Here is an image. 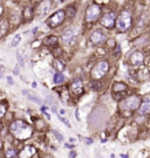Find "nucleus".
Masks as SVG:
<instances>
[{
	"label": "nucleus",
	"instance_id": "obj_27",
	"mask_svg": "<svg viewBox=\"0 0 150 158\" xmlns=\"http://www.w3.org/2000/svg\"><path fill=\"white\" fill-rule=\"evenodd\" d=\"M59 118H60V120H61L62 122L65 123V124H66V125H67V127H71V124H69V122H68V121H67V120H65V118H62L61 116H59Z\"/></svg>",
	"mask_w": 150,
	"mask_h": 158
},
{
	"label": "nucleus",
	"instance_id": "obj_3",
	"mask_svg": "<svg viewBox=\"0 0 150 158\" xmlns=\"http://www.w3.org/2000/svg\"><path fill=\"white\" fill-rule=\"evenodd\" d=\"M109 70V64L107 61H101L98 62L96 66L92 69V77L94 80H100L101 77H103L107 74V71Z\"/></svg>",
	"mask_w": 150,
	"mask_h": 158
},
{
	"label": "nucleus",
	"instance_id": "obj_32",
	"mask_svg": "<svg viewBox=\"0 0 150 158\" xmlns=\"http://www.w3.org/2000/svg\"><path fill=\"white\" fill-rule=\"evenodd\" d=\"M22 94H24V95H27V94H28V90H22Z\"/></svg>",
	"mask_w": 150,
	"mask_h": 158
},
{
	"label": "nucleus",
	"instance_id": "obj_19",
	"mask_svg": "<svg viewBox=\"0 0 150 158\" xmlns=\"http://www.w3.org/2000/svg\"><path fill=\"white\" fill-rule=\"evenodd\" d=\"M58 42V39H56V36H48L46 40H45V44H48V46H52V44H55Z\"/></svg>",
	"mask_w": 150,
	"mask_h": 158
},
{
	"label": "nucleus",
	"instance_id": "obj_13",
	"mask_svg": "<svg viewBox=\"0 0 150 158\" xmlns=\"http://www.w3.org/2000/svg\"><path fill=\"white\" fill-rule=\"evenodd\" d=\"M140 114H150V96H147L143 100V103L140 108Z\"/></svg>",
	"mask_w": 150,
	"mask_h": 158
},
{
	"label": "nucleus",
	"instance_id": "obj_15",
	"mask_svg": "<svg viewBox=\"0 0 150 158\" xmlns=\"http://www.w3.org/2000/svg\"><path fill=\"white\" fill-rule=\"evenodd\" d=\"M7 32H8V22H7V20H1L0 21V38H2Z\"/></svg>",
	"mask_w": 150,
	"mask_h": 158
},
{
	"label": "nucleus",
	"instance_id": "obj_9",
	"mask_svg": "<svg viewBox=\"0 0 150 158\" xmlns=\"http://www.w3.org/2000/svg\"><path fill=\"white\" fill-rule=\"evenodd\" d=\"M115 24V14L113 12L107 13L106 15H103V18L101 19V25L106 28H113Z\"/></svg>",
	"mask_w": 150,
	"mask_h": 158
},
{
	"label": "nucleus",
	"instance_id": "obj_36",
	"mask_svg": "<svg viewBox=\"0 0 150 158\" xmlns=\"http://www.w3.org/2000/svg\"><path fill=\"white\" fill-rule=\"evenodd\" d=\"M69 140H71L72 143H74V142H75V140H74V138H69Z\"/></svg>",
	"mask_w": 150,
	"mask_h": 158
},
{
	"label": "nucleus",
	"instance_id": "obj_4",
	"mask_svg": "<svg viewBox=\"0 0 150 158\" xmlns=\"http://www.w3.org/2000/svg\"><path fill=\"white\" fill-rule=\"evenodd\" d=\"M65 11H62V9H60V11H58V12H55L52 17L48 19V25L51 27H56L59 26V25H61L62 22H63V20H65Z\"/></svg>",
	"mask_w": 150,
	"mask_h": 158
},
{
	"label": "nucleus",
	"instance_id": "obj_23",
	"mask_svg": "<svg viewBox=\"0 0 150 158\" xmlns=\"http://www.w3.org/2000/svg\"><path fill=\"white\" fill-rule=\"evenodd\" d=\"M53 133H54V136L56 137V140H59V142H62V140H63V137H62V135L59 131H58V130H53Z\"/></svg>",
	"mask_w": 150,
	"mask_h": 158
},
{
	"label": "nucleus",
	"instance_id": "obj_14",
	"mask_svg": "<svg viewBox=\"0 0 150 158\" xmlns=\"http://www.w3.org/2000/svg\"><path fill=\"white\" fill-rule=\"evenodd\" d=\"M34 153H35V149H34L33 146H26L25 149L19 153V157L20 158H31Z\"/></svg>",
	"mask_w": 150,
	"mask_h": 158
},
{
	"label": "nucleus",
	"instance_id": "obj_30",
	"mask_svg": "<svg viewBox=\"0 0 150 158\" xmlns=\"http://www.w3.org/2000/svg\"><path fill=\"white\" fill-rule=\"evenodd\" d=\"M7 81L9 82V84H13V80H12V77H7Z\"/></svg>",
	"mask_w": 150,
	"mask_h": 158
},
{
	"label": "nucleus",
	"instance_id": "obj_37",
	"mask_svg": "<svg viewBox=\"0 0 150 158\" xmlns=\"http://www.w3.org/2000/svg\"><path fill=\"white\" fill-rule=\"evenodd\" d=\"M1 13H2V7L0 6V15H1Z\"/></svg>",
	"mask_w": 150,
	"mask_h": 158
},
{
	"label": "nucleus",
	"instance_id": "obj_1",
	"mask_svg": "<svg viewBox=\"0 0 150 158\" xmlns=\"http://www.w3.org/2000/svg\"><path fill=\"white\" fill-rule=\"evenodd\" d=\"M11 132L13 135H15L20 140H25L28 138L32 135V129L29 125H27L26 123H24L22 121H17V122L12 123L11 125Z\"/></svg>",
	"mask_w": 150,
	"mask_h": 158
},
{
	"label": "nucleus",
	"instance_id": "obj_7",
	"mask_svg": "<svg viewBox=\"0 0 150 158\" xmlns=\"http://www.w3.org/2000/svg\"><path fill=\"white\" fill-rule=\"evenodd\" d=\"M141 104V101H140V98L137 96H132L129 97V98H127L125 101H124L123 103H122V108H125V109H129V110H135V109H137L138 107Z\"/></svg>",
	"mask_w": 150,
	"mask_h": 158
},
{
	"label": "nucleus",
	"instance_id": "obj_17",
	"mask_svg": "<svg viewBox=\"0 0 150 158\" xmlns=\"http://www.w3.org/2000/svg\"><path fill=\"white\" fill-rule=\"evenodd\" d=\"M63 81H65V76H63L62 74L58 73V74L54 75V83H55V84H60Z\"/></svg>",
	"mask_w": 150,
	"mask_h": 158
},
{
	"label": "nucleus",
	"instance_id": "obj_40",
	"mask_svg": "<svg viewBox=\"0 0 150 158\" xmlns=\"http://www.w3.org/2000/svg\"><path fill=\"white\" fill-rule=\"evenodd\" d=\"M60 1H66V0H60Z\"/></svg>",
	"mask_w": 150,
	"mask_h": 158
},
{
	"label": "nucleus",
	"instance_id": "obj_10",
	"mask_svg": "<svg viewBox=\"0 0 150 158\" xmlns=\"http://www.w3.org/2000/svg\"><path fill=\"white\" fill-rule=\"evenodd\" d=\"M105 35L103 33L101 32V31H94L92 35H90V40H92V42L94 44H102L103 41H105Z\"/></svg>",
	"mask_w": 150,
	"mask_h": 158
},
{
	"label": "nucleus",
	"instance_id": "obj_41",
	"mask_svg": "<svg viewBox=\"0 0 150 158\" xmlns=\"http://www.w3.org/2000/svg\"><path fill=\"white\" fill-rule=\"evenodd\" d=\"M0 148H1V143H0Z\"/></svg>",
	"mask_w": 150,
	"mask_h": 158
},
{
	"label": "nucleus",
	"instance_id": "obj_25",
	"mask_svg": "<svg viewBox=\"0 0 150 158\" xmlns=\"http://www.w3.org/2000/svg\"><path fill=\"white\" fill-rule=\"evenodd\" d=\"M5 113H6V107L4 104H0V118L5 115Z\"/></svg>",
	"mask_w": 150,
	"mask_h": 158
},
{
	"label": "nucleus",
	"instance_id": "obj_22",
	"mask_svg": "<svg viewBox=\"0 0 150 158\" xmlns=\"http://www.w3.org/2000/svg\"><path fill=\"white\" fill-rule=\"evenodd\" d=\"M54 66H55V68L58 70H60V71H62V70L65 69V66H63V63L62 62H60L59 60H55L54 61Z\"/></svg>",
	"mask_w": 150,
	"mask_h": 158
},
{
	"label": "nucleus",
	"instance_id": "obj_21",
	"mask_svg": "<svg viewBox=\"0 0 150 158\" xmlns=\"http://www.w3.org/2000/svg\"><path fill=\"white\" fill-rule=\"evenodd\" d=\"M75 13H76V11H75V8L74 7H72V6H69L68 8H67V11H66V13L65 14H67L68 15V18H73L74 15H75Z\"/></svg>",
	"mask_w": 150,
	"mask_h": 158
},
{
	"label": "nucleus",
	"instance_id": "obj_33",
	"mask_svg": "<svg viewBox=\"0 0 150 158\" xmlns=\"http://www.w3.org/2000/svg\"><path fill=\"white\" fill-rule=\"evenodd\" d=\"M76 117H78V120L80 121V116H79V110H76Z\"/></svg>",
	"mask_w": 150,
	"mask_h": 158
},
{
	"label": "nucleus",
	"instance_id": "obj_28",
	"mask_svg": "<svg viewBox=\"0 0 150 158\" xmlns=\"http://www.w3.org/2000/svg\"><path fill=\"white\" fill-rule=\"evenodd\" d=\"M31 12H32L31 8H26V17H28V19L32 17V15H31Z\"/></svg>",
	"mask_w": 150,
	"mask_h": 158
},
{
	"label": "nucleus",
	"instance_id": "obj_29",
	"mask_svg": "<svg viewBox=\"0 0 150 158\" xmlns=\"http://www.w3.org/2000/svg\"><path fill=\"white\" fill-rule=\"evenodd\" d=\"M75 156H76V153H75L74 151H72L71 153H69V157H71V158H74V157H75Z\"/></svg>",
	"mask_w": 150,
	"mask_h": 158
},
{
	"label": "nucleus",
	"instance_id": "obj_16",
	"mask_svg": "<svg viewBox=\"0 0 150 158\" xmlns=\"http://www.w3.org/2000/svg\"><path fill=\"white\" fill-rule=\"evenodd\" d=\"M127 86L124 83H116L114 87H113V91L114 93H120V91H125Z\"/></svg>",
	"mask_w": 150,
	"mask_h": 158
},
{
	"label": "nucleus",
	"instance_id": "obj_24",
	"mask_svg": "<svg viewBox=\"0 0 150 158\" xmlns=\"http://www.w3.org/2000/svg\"><path fill=\"white\" fill-rule=\"evenodd\" d=\"M17 59L20 63V67H24V60H22V56L20 55V52H17Z\"/></svg>",
	"mask_w": 150,
	"mask_h": 158
},
{
	"label": "nucleus",
	"instance_id": "obj_8",
	"mask_svg": "<svg viewBox=\"0 0 150 158\" xmlns=\"http://www.w3.org/2000/svg\"><path fill=\"white\" fill-rule=\"evenodd\" d=\"M129 60H130V62H132V66H136V67L142 66L143 60H144L143 53L140 52V51H135V52H132V54H130V58H129Z\"/></svg>",
	"mask_w": 150,
	"mask_h": 158
},
{
	"label": "nucleus",
	"instance_id": "obj_39",
	"mask_svg": "<svg viewBox=\"0 0 150 158\" xmlns=\"http://www.w3.org/2000/svg\"><path fill=\"white\" fill-rule=\"evenodd\" d=\"M32 1H40V0H32Z\"/></svg>",
	"mask_w": 150,
	"mask_h": 158
},
{
	"label": "nucleus",
	"instance_id": "obj_34",
	"mask_svg": "<svg viewBox=\"0 0 150 158\" xmlns=\"http://www.w3.org/2000/svg\"><path fill=\"white\" fill-rule=\"evenodd\" d=\"M32 87H33V88H36V82H33V83H32Z\"/></svg>",
	"mask_w": 150,
	"mask_h": 158
},
{
	"label": "nucleus",
	"instance_id": "obj_35",
	"mask_svg": "<svg viewBox=\"0 0 150 158\" xmlns=\"http://www.w3.org/2000/svg\"><path fill=\"white\" fill-rule=\"evenodd\" d=\"M60 114H61V115L65 114V110H63V109H61V110H60Z\"/></svg>",
	"mask_w": 150,
	"mask_h": 158
},
{
	"label": "nucleus",
	"instance_id": "obj_38",
	"mask_svg": "<svg viewBox=\"0 0 150 158\" xmlns=\"http://www.w3.org/2000/svg\"><path fill=\"white\" fill-rule=\"evenodd\" d=\"M1 77H2V74H1V73H0V79H1Z\"/></svg>",
	"mask_w": 150,
	"mask_h": 158
},
{
	"label": "nucleus",
	"instance_id": "obj_20",
	"mask_svg": "<svg viewBox=\"0 0 150 158\" xmlns=\"http://www.w3.org/2000/svg\"><path fill=\"white\" fill-rule=\"evenodd\" d=\"M20 41H21V35L20 34L15 35L14 39L12 40V42H11V46H12V47H17V46L20 44Z\"/></svg>",
	"mask_w": 150,
	"mask_h": 158
},
{
	"label": "nucleus",
	"instance_id": "obj_26",
	"mask_svg": "<svg viewBox=\"0 0 150 158\" xmlns=\"http://www.w3.org/2000/svg\"><path fill=\"white\" fill-rule=\"evenodd\" d=\"M15 155V150H8L7 152H6V157H13Z\"/></svg>",
	"mask_w": 150,
	"mask_h": 158
},
{
	"label": "nucleus",
	"instance_id": "obj_18",
	"mask_svg": "<svg viewBox=\"0 0 150 158\" xmlns=\"http://www.w3.org/2000/svg\"><path fill=\"white\" fill-rule=\"evenodd\" d=\"M27 97H28V100H31V101H33V102H35L36 104H39V105H41L42 104V102H41V100L39 98L38 96H35V95H32V94H27L26 95Z\"/></svg>",
	"mask_w": 150,
	"mask_h": 158
},
{
	"label": "nucleus",
	"instance_id": "obj_31",
	"mask_svg": "<svg viewBox=\"0 0 150 158\" xmlns=\"http://www.w3.org/2000/svg\"><path fill=\"white\" fill-rule=\"evenodd\" d=\"M86 142H87L88 144H90V143H92V140H90V138H86Z\"/></svg>",
	"mask_w": 150,
	"mask_h": 158
},
{
	"label": "nucleus",
	"instance_id": "obj_5",
	"mask_svg": "<svg viewBox=\"0 0 150 158\" xmlns=\"http://www.w3.org/2000/svg\"><path fill=\"white\" fill-rule=\"evenodd\" d=\"M101 14V8L100 6L94 4V5H90L86 12V20L87 21H95L97 18L100 17Z\"/></svg>",
	"mask_w": 150,
	"mask_h": 158
},
{
	"label": "nucleus",
	"instance_id": "obj_11",
	"mask_svg": "<svg viewBox=\"0 0 150 158\" xmlns=\"http://www.w3.org/2000/svg\"><path fill=\"white\" fill-rule=\"evenodd\" d=\"M49 9H51V2H49V0H45L44 2L39 6V8H38V15L39 17H44V15H46L49 12Z\"/></svg>",
	"mask_w": 150,
	"mask_h": 158
},
{
	"label": "nucleus",
	"instance_id": "obj_6",
	"mask_svg": "<svg viewBox=\"0 0 150 158\" xmlns=\"http://www.w3.org/2000/svg\"><path fill=\"white\" fill-rule=\"evenodd\" d=\"M76 35H78V29H75L74 27L67 28V29L62 33V40L65 41V44H72L74 41H75Z\"/></svg>",
	"mask_w": 150,
	"mask_h": 158
},
{
	"label": "nucleus",
	"instance_id": "obj_2",
	"mask_svg": "<svg viewBox=\"0 0 150 158\" xmlns=\"http://www.w3.org/2000/svg\"><path fill=\"white\" fill-rule=\"evenodd\" d=\"M116 20V26H117V29L121 31V32H125L128 31L130 26H132V14L128 12V11H124L122 12Z\"/></svg>",
	"mask_w": 150,
	"mask_h": 158
},
{
	"label": "nucleus",
	"instance_id": "obj_12",
	"mask_svg": "<svg viewBox=\"0 0 150 158\" xmlns=\"http://www.w3.org/2000/svg\"><path fill=\"white\" fill-rule=\"evenodd\" d=\"M71 89H72V93H73V94H75V95H81L82 91H83V84H82L81 80L74 81V82L72 83Z\"/></svg>",
	"mask_w": 150,
	"mask_h": 158
}]
</instances>
